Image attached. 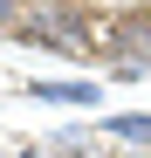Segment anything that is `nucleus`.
<instances>
[{"mask_svg": "<svg viewBox=\"0 0 151 158\" xmlns=\"http://www.w3.org/2000/svg\"><path fill=\"white\" fill-rule=\"evenodd\" d=\"M21 158H48V144H28V151H21Z\"/></svg>", "mask_w": 151, "mask_h": 158, "instance_id": "0eeeda50", "label": "nucleus"}, {"mask_svg": "<svg viewBox=\"0 0 151 158\" xmlns=\"http://www.w3.org/2000/svg\"><path fill=\"white\" fill-rule=\"evenodd\" d=\"M103 62H110L117 76H144V69H151V7H124V14L110 21Z\"/></svg>", "mask_w": 151, "mask_h": 158, "instance_id": "f03ea898", "label": "nucleus"}, {"mask_svg": "<svg viewBox=\"0 0 151 158\" xmlns=\"http://www.w3.org/2000/svg\"><path fill=\"white\" fill-rule=\"evenodd\" d=\"M144 158H151V151H144Z\"/></svg>", "mask_w": 151, "mask_h": 158, "instance_id": "6e6552de", "label": "nucleus"}, {"mask_svg": "<svg viewBox=\"0 0 151 158\" xmlns=\"http://www.w3.org/2000/svg\"><path fill=\"white\" fill-rule=\"evenodd\" d=\"M28 96H41V103H69V110H89V103H96V83H76V76L62 83V76H55V83H28Z\"/></svg>", "mask_w": 151, "mask_h": 158, "instance_id": "7ed1b4c3", "label": "nucleus"}, {"mask_svg": "<svg viewBox=\"0 0 151 158\" xmlns=\"http://www.w3.org/2000/svg\"><path fill=\"white\" fill-rule=\"evenodd\" d=\"M83 144H89V138H76V131H62V138H48V158H89Z\"/></svg>", "mask_w": 151, "mask_h": 158, "instance_id": "423d86ee", "label": "nucleus"}, {"mask_svg": "<svg viewBox=\"0 0 151 158\" xmlns=\"http://www.w3.org/2000/svg\"><path fill=\"white\" fill-rule=\"evenodd\" d=\"M35 7L28 0H0V35H21V21H28Z\"/></svg>", "mask_w": 151, "mask_h": 158, "instance_id": "39448f33", "label": "nucleus"}, {"mask_svg": "<svg viewBox=\"0 0 151 158\" xmlns=\"http://www.w3.org/2000/svg\"><path fill=\"white\" fill-rule=\"evenodd\" d=\"M103 138H110V144H151V110H124V117H103Z\"/></svg>", "mask_w": 151, "mask_h": 158, "instance_id": "20e7f679", "label": "nucleus"}, {"mask_svg": "<svg viewBox=\"0 0 151 158\" xmlns=\"http://www.w3.org/2000/svg\"><path fill=\"white\" fill-rule=\"evenodd\" d=\"M21 41L55 48V55H103V41H89V21H83V7H62V0H41V7L21 21Z\"/></svg>", "mask_w": 151, "mask_h": 158, "instance_id": "f257e3e1", "label": "nucleus"}]
</instances>
